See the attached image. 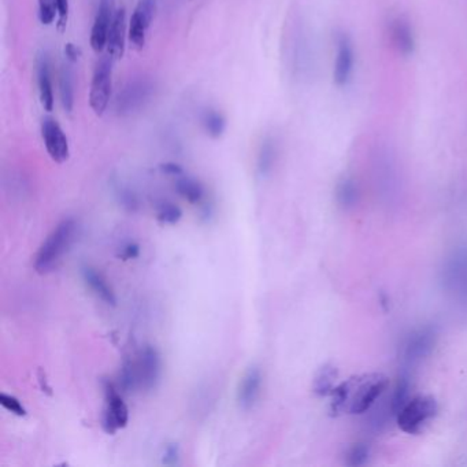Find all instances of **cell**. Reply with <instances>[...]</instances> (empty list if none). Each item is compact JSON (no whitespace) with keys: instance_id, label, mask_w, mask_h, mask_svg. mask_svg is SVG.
<instances>
[{"instance_id":"cell-1","label":"cell","mask_w":467,"mask_h":467,"mask_svg":"<svg viewBox=\"0 0 467 467\" xmlns=\"http://www.w3.org/2000/svg\"><path fill=\"white\" fill-rule=\"evenodd\" d=\"M388 379L380 373L362 374L336 385L331 396V412L334 414L359 415L367 412L384 395Z\"/></svg>"},{"instance_id":"cell-2","label":"cell","mask_w":467,"mask_h":467,"mask_svg":"<svg viewBox=\"0 0 467 467\" xmlns=\"http://www.w3.org/2000/svg\"><path fill=\"white\" fill-rule=\"evenodd\" d=\"M162 373V360L159 353L152 346L140 350L135 360L126 362L119 376V386L125 392L135 389L151 390L159 383Z\"/></svg>"},{"instance_id":"cell-3","label":"cell","mask_w":467,"mask_h":467,"mask_svg":"<svg viewBox=\"0 0 467 467\" xmlns=\"http://www.w3.org/2000/svg\"><path fill=\"white\" fill-rule=\"evenodd\" d=\"M77 233V222L73 218L60 221L39 248L34 258V270L40 275L51 272L69 251Z\"/></svg>"},{"instance_id":"cell-4","label":"cell","mask_w":467,"mask_h":467,"mask_svg":"<svg viewBox=\"0 0 467 467\" xmlns=\"http://www.w3.org/2000/svg\"><path fill=\"white\" fill-rule=\"evenodd\" d=\"M438 412L439 404L433 396H412L396 414L397 426L407 435H418L429 425Z\"/></svg>"},{"instance_id":"cell-5","label":"cell","mask_w":467,"mask_h":467,"mask_svg":"<svg viewBox=\"0 0 467 467\" xmlns=\"http://www.w3.org/2000/svg\"><path fill=\"white\" fill-rule=\"evenodd\" d=\"M112 63L114 59L109 54L102 56L93 69L91 89H89V105L96 115H103L110 103L111 88H112Z\"/></svg>"},{"instance_id":"cell-6","label":"cell","mask_w":467,"mask_h":467,"mask_svg":"<svg viewBox=\"0 0 467 467\" xmlns=\"http://www.w3.org/2000/svg\"><path fill=\"white\" fill-rule=\"evenodd\" d=\"M155 85L147 77H136L124 85L115 99V111L126 117L141 110L151 99Z\"/></svg>"},{"instance_id":"cell-7","label":"cell","mask_w":467,"mask_h":467,"mask_svg":"<svg viewBox=\"0 0 467 467\" xmlns=\"http://www.w3.org/2000/svg\"><path fill=\"white\" fill-rule=\"evenodd\" d=\"M129 422V409L125 404L117 386L106 381L105 383V409L102 416L103 429L114 435L117 430L125 428Z\"/></svg>"},{"instance_id":"cell-8","label":"cell","mask_w":467,"mask_h":467,"mask_svg":"<svg viewBox=\"0 0 467 467\" xmlns=\"http://www.w3.org/2000/svg\"><path fill=\"white\" fill-rule=\"evenodd\" d=\"M41 138L50 158L56 164H65L70 157V147L66 133L53 117L41 121Z\"/></svg>"},{"instance_id":"cell-9","label":"cell","mask_w":467,"mask_h":467,"mask_svg":"<svg viewBox=\"0 0 467 467\" xmlns=\"http://www.w3.org/2000/svg\"><path fill=\"white\" fill-rule=\"evenodd\" d=\"M442 273L445 287L458 298L467 301V247L452 254Z\"/></svg>"},{"instance_id":"cell-10","label":"cell","mask_w":467,"mask_h":467,"mask_svg":"<svg viewBox=\"0 0 467 467\" xmlns=\"http://www.w3.org/2000/svg\"><path fill=\"white\" fill-rule=\"evenodd\" d=\"M157 13V0H138V6L131 17L128 36L136 48H143L147 40V32Z\"/></svg>"},{"instance_id":"cell-11","label":"cell","mask_w":467,"mask_h":467,"mask_svg":"<svg viewBox=\"0 0 467 467\" xmlns=\"http://www.w3.org/2000/svg\"><path fill=\"white\" fill-rule=\"evenodd\" d=\"M438 333L432 328L415 330L409 336L403 348V359L406 364L414 366L422 359L430 355L436 346Z\"/></svg>"},{"instance_id":"cell-12","label":"cell","mask_w":467,"mask_h":467,"mask_svg":"<svg viewBox=\"0 0 467 467\" xmlns=\"http://www.w3.org/2000/svg\"><path fill=\"white\" fill-rule=\"evenodd\" d=\"M114 0H99L98 11L93 20V25L91 29L89 43L95 53H102L107 48V39L110 30L112 17H114Z\"/></svg>"},{"instance_id":"cell-13","label":"cell","mask_w":467,"mask_h":467,"mask_svg":"<svg viewBox=\"0 0 467 467\" xmlns=\"http://www.w3.org/2000/svg\"><path fill=\"white\" fill-rule=\"evenodd\" d=\"M36 79H37L39 98L41 106L44 110L51 112L54 110L55 99H54L53 76H51V62L50 56L46 51H41L36 56Z\"/></svg>"},{"instance_id":"cell-14","label":"cell","mask_w":467,"mask_h":467,"mask_svg":"<svg viewBox=\"0 0 467 467\" xmlns=\"http://www.w3.org/2000/svg\"><path fill=\"white\" fill-rule=\"evenodd\" d=\"M354 69V48L348 36L343 34L338 39V50L334 63L333 79L338 86L346 85L350 81Z\"/></svg>"},{"instance_id":"cell-15","label":"cell","mask_w":467,"mask_h":467,"mask_svg":"<svg viewBox=\"0 0 467 467\" xmlns=\"http://www.w3.org/2000/svg\"><path fill=\"white\" fill-rule=\"evenodd\" d=\"M261 388H262V373L258 367H251L242 379L237 388L239 407L243 410H251L261 395Z\"/></svg>"},{"instance_id":"cell-16","label":"cell","mask_w":467,"mask_h":467,"mask_svg":"<svg viewBox=\"0 0 467 467\" xmlns=\"http://www.w3.org/2000/svg\"><path fill=\"white\" fill-rule=\"evenodd\" d=\"M126 40V10L124 7L115 10L107 39V53L115 60L125 53Z\"/></svg>"},{"instance_id":"cell-17","label":"cell","mask_w":467,"mask_h":467,"mask_svg":"<svg viewBox=\"0 0 467 467\" xmlns=\"http://www.w3.org/2000/svg\"><path fill=\"white\" fill-rule=\"evenodd\" d=\"M81 275H83L84 282L89 287V289L106 304L115 305L117 304V298L112 291L107 279L103 277L100 272L96 269L85 265L81 268Z\"/></svg>"},{"instance_id":"cell-18","label":"cell","mask_w":467,"mask_h":467,"mask_svg":"<svg viewBox=\"0 0 467 467\" xmlns=\"http://www.w3.org/2000/svg\"><path fill=\"white\" fill-rule=\"evenodd\" d=\"M59 95L63 109L72 112L74 107V74L72 63L66 62L62 65L59 72Z\"/></svg>"},{"instance_id":"cell-19","label":"cell","mask_w":467,"mask_h":467,"mask_svg":"<svg viewBox=\"0 0 467 467\" xmlns=\"http://www.w3.org/2000/svg\"><path fill=\"white\" fill-rule=\"evenodd\" d=\"M275 159H277L275 141L272 138H266L259 147V152H258V158H256V170H258L259 176L268 177L275 169Z\"/></svg>"},{"instance_id":"cell-20","label":"cell","mask_w":467,"mask_h":467,"mask_svg":"<svg viewBox=\"0 0 467 467\" xmlns=\"http://www.w3.org/2000/svg\"><path fill=\"white\" fill-rule=\"evenodd\" d=\"M176 191L191 204H199L203 202L206 191L200 181L192 177H181L176 181Z\"/></svg>"},{"instance_id":"cell-21","label":"cell","mask_w":467,"mask_h":467,"mask_svg":"<svg viewBox=\"0 0 467 467\" xmlns=\"http://www.w3.org/2000/svg\"><path fill=\"white\" fill-rule=\"evenodd\" d=\"M337 369L331 364L322 366L318 373L314 377L313 383V390L318 396H328L333 389L336 388V380H337Z\"/></svg>"},{"instance_id":"cell-22","label":"cell","mask_w":467,"mask_h":467,"mask_svg":"<svg viewBox=\"0 0 467 467\" xmlns=\"http://www.w3.org/2000/svg\"><path fill=\"white\" fill-rule=\"evenodd\" d=\"M392 37H393V43L396 46V48L402 53V54H412L414 50V37H412V32L409 24L404 22L403 20H397L393 22L392 27Z\"/></svg>"},{"instance_id":"cell-23","label":"cell","mask_w":467,"mask_h":467,"mask_svg":"<svg viewBox=\"0 0 467 467\" xmlns=\"http://www.w3.org/2000/svg\"><path fill=\"white\" fill-rule=\"evenodd\" d=\"M202 125L210 138H220L226 131V118L221 111L207 109L203 112Z\"/></svg>"},{"instance_id":"cell-24","label":"cell","mask_w":467,"mask_h":467,"mask_svg":"<svg viewBox=\"0 0 467 467\" xmlns=\"http://www.w3.org/2000/svg\"><path fill=\"white\" fill-rule=\"evenodd\" d=\"M336 200L344 209H350L357 203V187L353 178L344 177L341 181H338L336 187Z\"/></svg>"},{"instance_id":"cell-25","label":"cell","mask_w":467,"mask_h":467,"mask_svg":"<svg viewBox=\"0 0 467 467\" xmlns=\"http://www.w3.org/2000/svg\"><path fill=\"white\" fill-rule=\"evenodd\" d=\"M183 218V210L171 203V202H162L158 206V213H157V220L161 223L165 225H176L178 221Z\"/></svg>"},{"instance_id":"cell-26","label":"cell","mask_w":467,"mask_h":467,"mask_svg":"<svg viewBox=\"0 0 467 467\" xmlns=\"http://www.w3.org/2000/svg\"><path fill=\"white\" fill-rule=\"evenodd\" d=\"M37 15L40 24L48 27L58 18L55 0H37Z\"/></svg>"},{"instance_id":"cell-27","label":"cell","mask_w":467,"mask_h":467,"mask_svg":"<svg viewBox=\"0 0 467 467\" xmlns=\"http://www.w3.org/2000/svg\"><path fill=\"white\" fill-rule=\"evenodd\" d=\"M369 456H370L369 447L363 442H359L351 447V449L348 451L347 465L353 467L363 466L369 461Z\"/></svg>"},{"instance_id":"cell-28","label":"cell","mask_w":467,"mask_h":467,"mask_svg":"<svg viewBox=\"0 0 467 467\" xmlns=\"http://www.w3.org/2000/svg\"><path fill=\"white\" fill-rule=\"evenodd\" d=\"M0 404L7 410V412H13L18 416H25L27 415V410L25 407L21 404V402L11 396V395H6V393H1L0 395Z\"/></svg>"},{"instance_id":"cell-29","label":"cell","mask_w":467,"mask_h":467,"mask_svg":"<svg viewBox=\"0 0 467 467\" xmlns=\"http://www.w3.org/2000/svg\"><path fill=\"white\" fill-rule=\"evenodd\" d=\"M56 11H58V18H56V27L59 32H63L67 25L69 21V13H70V3L69 0H55Z\"/></svg>"},{"instance_id":"cell-30","label":"cell","mask_w":467,"mask_h":467,"mask_svg":"<svg viewBox=\"0 0 467 467\" xmlns=\"http://www.w3.org/2000/svg\"><path fill=\"white\" fill-rule=\"evenodd\" d=\"M138 254H140V247L138 244L129 243L122 248V251L118 254V258H121L122 261H129V259L138 258Z\"/></svg>"},{"instance_id":"cell-31","label":"cell","mask_w":467,"mask_h":467,"mask_svg":"<svg viewBox=\"0 0 467 467\" xmlns=\"http://www.w3.org/2000/svg\"><path fill=\"white\" fill-rule=\"evenodd\" d=\"M121 202L125 207H128L129 210H135L138 207V199L135 196V193L131 192L129 190H121L119 193Z\"/></svg>"},{"instance_id":"cell-32","label":"cell","mask_w":467,"mask_h":467,"mask_svg":"<svg viewBox=\"0 0 467 467\" xmlns=\"http://www.w3.org/2000/svg\"><path fill=\"white\" fill-rule=\"evenodd\" d=\"M178 461V447L177 444H170L166 447L164 463L166 465H176Z\"/></svg>"},{"instance_id":"cell-33","label":"cell","mask_w":467,"mask_h":467,"mask_svg":"<svg viewBox=\"0 0 467 467\" xmlns=\"http://www.w3.org/2000/svg\"><path fill=\"white\" fill-rule=\"evenodd\" d=\"M80 55H81V50H80L76 44H73V43H67V44L65 46V58H66L67 62L74 63V62L79 60Z\"/></svg>"},{"instance_id":"cell-34","label":"cell","mask_w":467,"mask_h":467,"mask_svg":"<svg viewBox=\"0 0 467 467\" xmlns=\"http://www.w3.org/2000/svg\"><path fill=\"white\" fill-rule=\"evenodd\" d=\"M161 171L165 173L167 176H183L184 174V169L177 164H173V162H169V164H164L161 165Z\"/></svg>"},{"instance_id":"cell-35","label":"cell","mask_w":467,"mask_h":467,"mask_svg":"<svg viewBox=\"0 0 467 467\" xmlns=\"http://www.w3.org/2000/svg\"><path fill=\"white\" fill-rule=\"evenodd\" d=\"M39 381H40V385H41V389L44 392H47L48 395H51V386L47 384V379H46V374H44L43 370L39 371Z\"/></svg>"}]
</instances>
